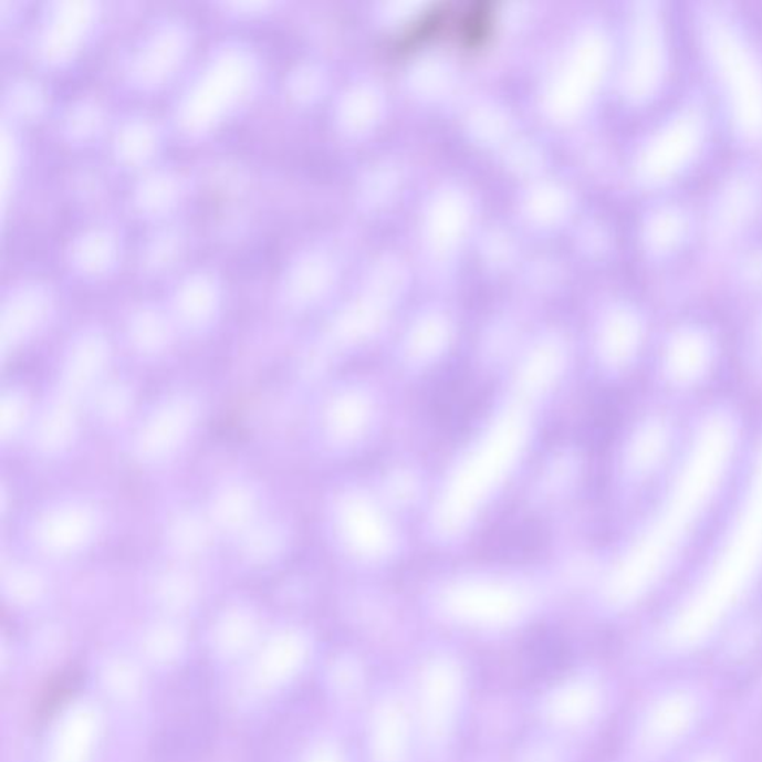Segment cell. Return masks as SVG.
Here are the masks:
<instances>
[{"instance_id":"cell-1","label":"cell","mask_w":762,"mask_h":762,"mask_svg":"<svg viewBox=\"0 0 762 762\" xmlns=\"http://www.w3.org/2000/svg\"><path fill=\"white\" fill-rule=\"evenodd\" d=\"M77 680H80V676L73 670L62 671V674L51 678L44 690H42L41 697H39L38 717L50 718L63 704H66L73 692L76 691Z\"/></svg>"}]
</instances>
